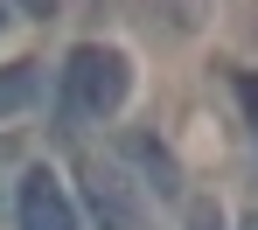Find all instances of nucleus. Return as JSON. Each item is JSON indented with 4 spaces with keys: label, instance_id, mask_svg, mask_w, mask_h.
I'll return each mask as SVG.
<instances>
[{
    "label": "nucleus",
    "instance_id": "obj_1",
    "mask_svg": "<svg viewBox=\"0 0 258 230\" xmlns=\"http://www.w3.org/2000/svg\"><path fill=\"white\" fill-rule=\"evenodd\" d=\"M126 98H133V63H126V49L77 42L70 56H63V112H70V119H112Z\"/></svg>",
    "mask_w": 258,
    "mask_h": 230
},
{
    "label": "nucleus",
    "instance_id": "obj_2",
    "mask_svg": "<svg viewBox=\"0 0 258 230\" xmlns=\"http://www.w3.org/2000/svg\"><path fill=\"white\" fill-rule=\"evenodd\" d=\"M14 223H21V230H84V223H77V202L63 195V182H56L49 168H28V175H21Z\"/></svg>",
    "mask_w": 258,
    "mask_h": 230
},
{
    "label": "nucleus",
    "instance_id": "obj_3",
    "mask_svg": "<svg viewBox=\"0 0 258 230\" xmlns=\"http://www.w3.org/2000/svg\"><path fill=\"white\" fill-rule=\"evenodd\" d=\"M84 195H91V209H98L105 230H140L147 223V209H140V195H133V182H126V168H112V161H84Z\"/></svg>",
    "mask_w": 258,
    "mask_h": 230
},
{
    "label": "nucleus",
    "instance_id": "obj_4",
    "mask_svg": "<svg viewBox=\"0 0 258 230\" xmlns=\"http://www.w3.org/2000/svg\"><path fill=\"white\" fill-rule=\"evenodd\" d=\"M35 91H42L35 63H7V70H0V119H7V112H21V105H35Z\"/></svg>",
    "mask_w": 258,
    "mask_h": 230
},
{
    "label": "nucleus",
    "instance_id": "obj_5",
    "mask_svg": "<svg viewBox=\"0 0 258 230\" xmlns=\"http://www.w3.org/2000/svg\"><path fill=\"white\" fill-rule=\"evenodd\" d=\"M188 230H223V223H216V209H210V202H196V209H188Z\"/></svg>",
    "mask_w": 258,
    "mask_h": 230
},
{
    "label": "nucleus",
    "instance_id": "obj_6",
    "mask_svg": "<svg viewBox=\"0 0 258 230\" xmlns=\"http://www.w3.org/2000/svg\"><path fill=\"white\" fill-rule=\"evenodd\" d=\"M21 14H56V0H14Z\"/></svg>",
    "mask_w": 258,
    "mask_h": 230
},
{
    "label": "nucleus",
    "instance_id": "obj_7",
    "mask_svg": "<svg viewBox=\"0 0 258 230\" xmlns=\"http://www.w3.org/2000/svg\"><path fill=\"white\" fill-rule=\"evenodd\" d=\"M237 91H244V105H251V119H258V84H237Z\"/></svg>",
    "mask_w": 258,
    "mask_h": 230
},
{
    "label": "nucleus",
    "instance_id": "obj_8",
    "mask_svg": "<svg viewBox=\"0 0 258 230\" xmlns=\"http://www.w3.org/2000/svg\"><path fill=\"white\" fill-rule=\"evenodd\" d=\"M244 230H258V216H251V223H244Z\"/></svg>",
    "mask_w": 258,
    "mask_h": 230
},
{
    "label": "nucleus",
    "instance_id": "obj_9",
    "mask_svg": "<svg viewBox=\"0 0 258 230\" xmlns=\"http://www.w3.org/2000/svg\"><path fill=\"white\" fill-rule=\"evenodd\" d=\"M0 21H7V14H0Z\"/></svg>",
    "mask_w": 258,
    "mask_h": 230
}]
</instances>
